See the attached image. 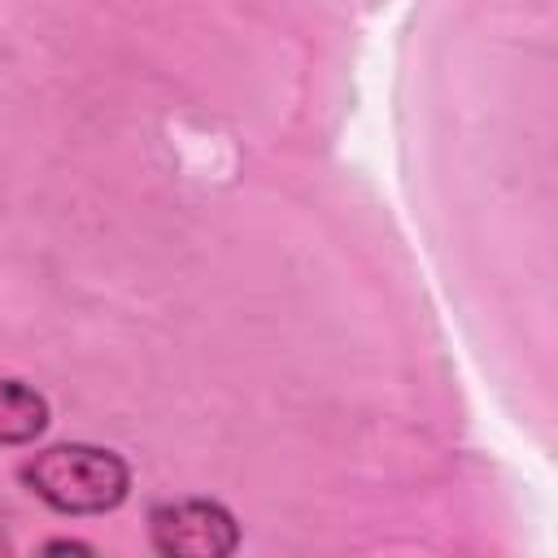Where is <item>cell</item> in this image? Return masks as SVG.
I'll return each instance as SVG.
<instances>
[{
    "label": "cell",
    "instance_id": "5b68a950",
    "mask_svg": "<svg viewBox=\"0 0 558 558\" xmlns=\"http://www.w3.org/2000/svg\"><path fill=\"white\" fill-rule=\"evenodd\" d=\"M9 549H13V545H9V536L0 532V554H9Z\"/></svg>",
    "mask_w": 558,
    "mask_h": 558
},
{
    "label": "cell",
    "instance_id": "277c9868",
    "mask_svg": "<svg viewBox=\"0 0 558 558\" xmlns=\"http://www.w3.org/2000/svg\"><path fill=\"white\" fill-rule=\"evenodd\" d=\"M61 549H78V554H92V545H83V541H52V545H48V554H61Z\"/></svg>",
    "mask_w": 558,
    "mask_h": 558
},
{
    "label": "cell",
    "instance_id": "3957f363",
    "mask_svg": "<svg viewBox=\"0 0 558 558\" xmlns=\"http://www.w3.org/2000/svg\"><path fill=\"white\" fill-rule=\"evenodd\" d=\"M44 427H48V401L22 379H0V445H26Z\"/></svg>",
    "mask_w": 558,
    "mask_h": 558
},
{
    "label": "cell",
    "instance_id": "6da1fadb",
    "mask_svg": "<svg viewBox=\"0 0 558 558\" xmlns=\"http://www.w3.org/2000/svg\"><path fill=\"white\" fill-rule=\"evenodd\" d=\"M22 484L61 514H105L126 501L131 466L113 449L52 445L22 462Z\"/></svg>",
    "mask_w": 558,
    "mask_h": 558
},
{
    "label": "cell",
    "instance_id": "7a4b0ae2",
    "mask_svg": "<svg viewBox=\"0 0 558 558\" xmlns=\"http://www.w3.org/2000/svg\"><path fill=\"white\" fill-rule=\"evenodd\" d=\"M153 545L170 558H222L240 545L235 519L218 501H166L153 510Z\"/></svg>",
    "mask_w": 558,
    "mask_h": 558
}]
</instances>
